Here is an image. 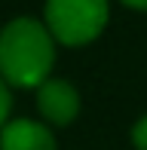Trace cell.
<instances>
[{
    "mask_svg": "<svg viewBox=\"0 0 147 150\" xmlns=\"http://www.w3.org/2000/svg\"><path fill=\"white\" fill-rule=\"evenodd\" d=\"M55 64V40L46 22L18 16L0 31V77L6 86L40 89Z\"/></svg>",
    "mask_w": 147,
    "mask_h": 150,
    "instance_id": "6da1fadb",
    "label": "cell"
},
{
    "mask_svg": "<svg viewBox=\"0 0 147 150\" xmlns=\"http://www.w3.org/2000/svg\"><path fill=\"white\" fill-rule=\"evenodd\" d=\"M46 28L61 46H86L110 18L107 0H46Z\"/></svg>",
    "mask_w": 147,
    "mask_h": 150,
    "instance_id": "7a4b0ae2",
    "label": "cell"
},
{
    "mask_svg": "<svg viewBox=\"0 0 147 150\" xmlns=\"http://www.w3.org/2000/svg\"><path fill=\"white\" fill-rule=\"evenodd\" d=\"M37 110L52 126H71L80 113V95L68 80H46L37 89Z\"/></svg>",
    "mask_w": 147,
    "mask_h": 150,
    "instance_id": "3957f363",
    "label": "cell"
},
{
    "mask_svg": "<svg viewBox=\"0 0 147 150\" xmlns=\"http://www.w3.org/2000/svg\"><path fill=\"white\" fill-rule=\"evenodd\" d=\"M0 150H55V138L37 120H9L0 129Z\"/></svg>",
    "mask_w": 147,
    "mask_h": 150,
    "instance_id": "277c9868",
    "label": "cell"
},
{
    "mask_svg": "<svg viewBox=\"0 0 147 150\" xmlns=\"http://www.w3.org/2000/svg\"><path fill=\"white\" fill-rule=\"evenodd\" d=\"M9 110H12V95H9V86H6V80L0 77V129L9 122Z\"/></svg>",
    "mask_w": 147,
    "mask_h": 150,
    "instance_id": "5b68a950",
    "label": "cell"
},
{
    "mask_svg": "<svg viewBox=\"0 0 147 150\" xmlns=\"http://www.w3.org/2000/svg\"><path fill=\"white\" fill-rule=\"evenodd\" d=\"M132 144H135V150H147V113L132 126Z\"/></svg>",
    "mask_w": 147,
    "mask_h": 150,
    "instance_id": "8992f818",
    "label": "cell"
},
{
    "mask_svg": "<svg viewBox=\"0 0 147 150\" xmlns=\"http://www.w3.org/2000/svg\"><path fill=\"white\" fill-rule=\"evenodd\" d=\"M126 6H132V9H147V0H123Z\"/></svg>",
    "mask_w": 147,
    "mask_h": 150,
    "instance_id": "52a82bcc",
    "label": "cell"
}]
</instances>
